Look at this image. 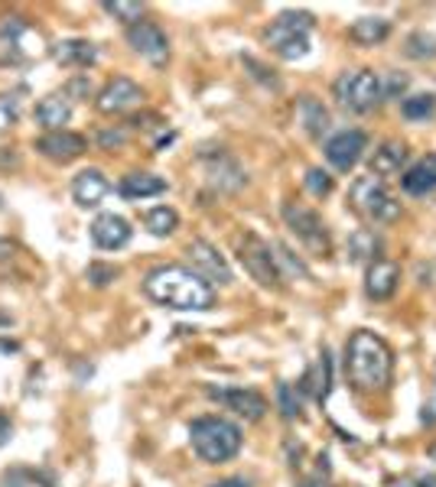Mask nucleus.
I'll return each instance as SVG.
<instances>
[{
    "label": "nucleus",
    "instance_id": "1",
    "mask_svg": "<svg viewBox=\"0 0 436 487\" xmlns=\"http://www.w3.org/2000/svg\"><path fill=\"white\" fill-rule=\"evenodd\" d=\"M144 293L164 306V309L176 312H209L215 309V287L205 283L193 267L183 263H164L144 277Z\"/></svg>",
    "mask_w": 436,
    "mask_h": 487
},
{
    "label": "nucleus",
    "instance_id": "2",
    "mask_svg": "<svg viewBox=\"0 0 436 487\" xmlns=\"http://www.w3.org/2000/svg\"><path fill=\"white\" fill-rule=\"evenodd\" d=\"M345 374L362 394H382L394 377V355L382 335L359 328L345 345Z\"/></svg>",
    "mask_w": 436,
    "mask_h": 487
},
{
    "label": "nucleus",
    "instance_id": "3",
    "mask_svg": "<svg viewBox=\"0 0 436 487\" xmlns=\"http://www.w3.org/2000/svg\"><path fill=\"white\" fill-rule=\"evenodd\" d=\"M189 442L205 464H222L242 452V429L225 416H199L189 425Z\"/></svg>",
    "mask_w": 436,
    "mask_h": 487
},
{
    "label": "nucleus",
    "instance_id": "4",
    "mask_svg": "<svg viewBox=\"0 0 436 487\" xmlns=\"http://www.w3.org/2000/svg\"><path fill=\"white\" fill-rule=\"evenodd\" d=\"M316 26L312 14L306 10H283L277 20H271V26L264 30V43L273 49V53L287 59V63H296L310 53V30Z\"/></svg>",
    "mask_w": 436,
    "mask_h": 487
},
{
    "label": "nucleus",
    "instance_id": "5",
    "mask_svg": "<svg viewBox=\"0 0 436 487\" xmlns=\"http://www.w3.org/2000/svg\"><path fill=\"white\" fill-rule=\"evenodd\" d=\"M332 98L339 101V108L352 111V114H372L384 101L382 78L372 69H345L332 82Z\"/></svg>",
    "mask_w": 436,
    "mask_h": 487
},
{
    "label": "nucleus",
    "instance_id": "6",
    "mask_svg": "<svg viewBox=\"0 0 436 487\" xmlns=\"http://www.w3.org/2000/svg\"><path fill=\"white\" fill-rule=\"evenodd\" d=\"M349 199H352V209L359 211V215H365L368 221H374V225H394L401 218V201L394 199V192L384 186L382 179L374 176L355 179Z\"/></svg>",
    "mask_w": 436,
    "mask_h": 487
},
{
    "label": "nucleus",
    "instance_id": "7",
    "mask_svg": "<svg viewBox=\"0 0 436 487\" xmlns=\"http://www.w3.org/2000/svg\"><path fill=\"white\" fill-rule=\"evenodd\" d=\"M234 248H238V263L248 270V277L254 279L257 287H264V289L281 287L283 273H281V267H277V254H271V244H267L264 238L244 231V234H238Z\"/></svg>",
    "mask_w": 436,
    "mask_h": 487
},
{
    "label": "nucleus",
    "instance_id": "8",
    "mask_svg": "<svg viewBox=\"0 0 436 487\" xmlns=\"http://www.w3.org/2000/svg\"><path fill=\"white\" fill-rule=\"evenodd\" d=\"M43 53V36L24 16H4L0 20V65L30 63Z\"/></svg>",
    "mask_w": 436,
    "mask_h": 487
},
{
    "label": "nucleus",
    "instance_id": "9",
    "mask_svg": "<svg viewBox=\"0 0 436 487\" xmlns=\"http://www.w3.org/2000/svg\"><path fill=\"white\" fill-rule=\"evenodd\" d=\"M283 221H287L290 234H293V238L300 240L310 254L326 257L329 250H332V238H329L326 221H322L320 211H312L310 205L287 201V205H283Z\"/></svg>",
    "mask_w": 436,
    "mask_h": 487
},
{
    "label": "nucleus",
    "instance_id": "10",
    "mask_svg": "<svg viewBox=\"0 0 436 487\" xmlns=\"http://www.w3.org/2000/svg\"><path fill=\"white\" fill-rule=\"evenodd\" d=\"M186 257H189V263H193V270L199 273L205 283H212V287H232L234 283V273H232V267H228L225 254H222L215 244H209V240H203V238L189 240Z\"/></svg>",
    "mask_w": 436,
    "mask_h": 487
},
{
    "label": "nucleus",
    "instance_id": "11",
    "mask_svg": "<svg viewBox=\"0 0 436 487\" xmlns=\"http://www.w3.org/2000/svg\"><path fill=\"white\" fill-rule=\"evenodd\" d=\"M365 150H368V133L359 131V127H345V131L332 133V137L326 140L322 153H326V160H329L332 170L352 172L362 162Z\"/></svg>",
    "mask_w": 436,
    "mask_h": 487
},
{
    "label": "nucleus",
    "instance_id": "12",
    "mask_svg": "<svg viewBox=\"0 0 436 487\" xmlns=\"http://www.w3.org/2000/svg\"><path fill=\"white\" fill-rule=\"evenodd\" d=\"M209 396L234 416H242L244 423H257L267 416V400L254 387H209Z\"/></svg>",
    "mask_w": 436,
    "mask_h": 487
},
{
    "label": "nucleus",
    "instance_id": "13",
    "mask_svg": "<svg viewBox=\"0 0 436 487\" xmlns=\"http://www.w3.org/2000/svg\"><path fill=\"white\" fill-rule=\"evenodd\" d=\"M127 43L137 55H144L150 65H164L170 59V36H166L154 20H141V24L127 26Z\"/></svg>",
    "mask_w": 436,
    "mask_h": 487
},
{
    "label": "nucleus",
    "instance_id": "14",
    "mask_svg": "<svg viewBox=\"0 0 436 487\" xmlns=\"http://www.w3.org/2000/svg\"><path fill=\"white\" fill-rule=\"evenodd\" d=\"M94 104H98L102 114H124V111H134L137 104H144V88L131 78L117 75L94 94Z\"/></svg>",
    "mask_w": 436,
    "mask_h": 487
},
{
    "label": "nucleus",
    "instance_id": "15",
    "mask_svg": "<svg viewBox=\"0 0 436 487\" xmlns=\"http://www.w3.org/2000/svg\"><path fill=\"white\" fill-rule=\"evenodd\" d=\"M407 166V143L404 140H382L374 153L368 156V176L374 179H401Z\"/></svg>",
    "mask_w": 436,
    "mask_h": 487
},
{
    "label": "nucleus",
    "instance_id": "16",
    "mask_svg": "<svg viewBox=\"0 0 436 487\" xmlns=\"http://www.w3.org/2000/svg\"><path fill=\"white\" fill-rule=\"evenodd\" d=\"M203 160H205V170H209V182L215 189H222V192H238V189L248 182V176H244V170L238 166V160L228 156L222 147H218L215 153H203Z\"/></svg>",
    "mask_w": 436,
    "mask_h": 487
},
{
    "label": "nucleus",
    "instance_id": "17",
    "mask_svg": "<svg viewBox=\"0 0 436 487\" xmlns=\"http://www.w3.org/2000/svg\"><path fill=\"white\" fill-rule=\"evenodd\" d=\"M36 150L53 162H72L88 150V140L75 131H53L36 140Z\"/></svg>",
    "mask_w": 436,
    "mask_h": 487
},
{
    "label": "nucleus",
    "instance_id": "18",
    "mask_svg": "<svg viewBox=\"0 0 436 487\" xmlns=\"http://www.w3.org/2000/svg\"><path fill=\"white\" fill-rule=\"evenodd\" d=\"M134 238V228L127 218L114 215V211H108V215H98L92 221V240L98 244L102 250H121L127 248Z\"/></svg>",
    "mask_w": 436,
    "mask_h": 487
},
{
    "label": "nucleus",
    "instance_id": "19",
    "mask_svg": "<svg viewBox=\"0 0 436 487\" xmlns=\"http://www.w3.org/2000/svg\"><path fill=\"white\" fill-rule=\"evenodd\" d=\"M401 287V267L394 260H384L378 257L374 263H368V277H365V293L368 299L374 302H384L391 296L398 293Z\"/></svg>",
    "mask_w": 436,
    "mask_h": 487
},
{
    "label": "nucleus",
    "instance_id": "20",
    "mask_svg": "<svg viewBox=\"0 0 436 487\" xmlns=\"http://www.w3.org/2000/svg\"><path fill=\"white\" fill-rule=\"evenodd\" d=\"M108 192H111L108 176L102 170H94V166H88V170H82L72 179V199L78 201V209H98Z\"/></svg>",
    "mask_w": 436,
    "mask_h": 487
},
{
    "label": "nucleus",
    "instance_id": "21",
    "mask_svg": "<svg viewBox=\"0 0 436 487\" xmlns=\"http://www.w3.org/2000/svg\"><path fill=\"white\" fill-rule=\"evenodd\" d=\"M53 59L63 69H92L98 63V46L88 39H59L53 46Z\"/></svg>",
    "mask_w": 436,
    "mask_h": 487
},
{
    "label": "nucleus",
    "instance_id": "22",
    "mask_svg": "<svg viewBox=\"0 0 436 487\" xmlns=\"http://www.w3.org/2000/svg\"><path fill=\"white\" fill-rule=\"evenodd\" d=\"M401 189H404L407 195L436 192V153L421 156L413 166H407L404 176H401Z\"/></svg>",
    "mask_w": 436,
    "mask_h": 487
},
{
    "label": "nucleus",
    "instance_id": "23",
    "mask_svg": "<svg viewBox=\"0 0 436 487\" xmlns=\"http://www.w3.org/2000/svg\"><path fill=\"white\" fill-rule=\"evenodd\" d=\"M72 117V98L65 92H53L36 104V121L39 127H46L49 133L53 131H65Z\"/></svg>",
    "mask_w": 436,
    "mask_h": 487
},
{
    "label": "nucleus",
    "instance_id": "24",
    "mask_svg": "<svg viewBox=\"0 0 436 487\" xmlns=\"http://www.w3.org/2000/svg\"><path fill=\"white\" fill-rule=\"evenodd\" d=\"M166 179L156 176V172H127L121 179V186L117 192L124 195L127 201H144V199H154V195H164L166 192Z\"/></svg>",
    "mask_w": 436,
    "mask_h": 487
},
{
    "label": "nucleus",
    "instance_id": "25",
    "mask_svg": "<svg viewBox=\"0 0 436 487\" xmlns=\"http://www.w3.org/2000/svg\"><path fill=\"white\" fill-rule=\"evenodd\" d=\"M296 117H300V124L310 137H322L329 131V111L322 101H316L312 94H303L300 104H296Z\"/></svg>",
    "mask_w": 436,
    "mask_h": 487
},
{
    "label": "nucleus",
    "instance_id": "26",
    "mask_svg": "<svg viewBox=\"0 0 436 487\" xmlns=\"http://www.w3.org/2000/svg\"><path fill=\"white\" fill-rule=\"evenodd\" d=\"M349 36L359 43V46H378L391 36V24L384 16H359L355 24L349 26Z\"/></svg>",
    "mask_w": 436,
    "mask_h": 487
},
{
    "label": "nucleus",
    "instance_id": "27",
    "mask_svg": "<svg viewBox=\"0 0 436 487\" xmlns=\"http://www.w3.org/2000/svg\"><path fill=\"white\" fill-rule=\"evenodd\" d=\"M144 228H147L154 238H170L176 228H180V211L170 209V205H156L144 215Z\"/></svg>",
    "mask_w": 436,
    "mask_h": 487
},
{
    "label": "nucleus",
    "instance_id": "28",
    "mask_svg": "<svg viewBox=\"0 0 436 487\" xmlns=\"http://www.w3.org/2000/svg\"><path fill=\"white\" fill-rule=\"evenodd\" d=\"M401 114L407 121H430L436 114V94L433 92H417V94H404L401 101Z\"/></svg>",
    "mask_w": 436,
    "mask_h": 487
},
{
    "label": "nucleus",
    "instance_id": "29",
    "mask_svg": "<svg viewBox=\"0 0 436 487\" xmlns=\"http://www.w3.org/2000/svg\"><path fill=\"white\" fill-rule=\"evenodd\" d=\"M329 351H322V357H320V364L312 367L310 374L303 377V384H300V390H306V394L312 396V400H326V394H329Z\"/></svg>",
    "mask_w": 436,
    "mask_h": 487
},
{
    "label": "nucleus",
    "instance_id": "30",
    "mask_svg": "<svg viewBox=\"0 0 436 487\" xmlns=\"http://www.w3.org/2000/svg\"><path fill=\"white\" fill-rule=\"evenodd\" d=\"M378 250H382V240L374 238V231H355L352 234V240H349V254H352V260H368V263H374L378 260Z\"/></svg>",
    "mask_w": 436,
    "mask_h": 487
},
{
    "label": "nucleus",
    "instance_id": "31",
    "mask_svg": "<svg viewBox=\"0 0 436 487\" xmlns=\"http://www.w3.org/2000/svg\"><path fill=\"white\" fill-rule=\"evenodd\" d=\"M102 10L108 16H114V20H121V24L134 26V24H141V16H144V4H124V0H104Z\"/></svg>",
    "mask_w": 436,
    "mask_h": 487
},
{
    "label": "nucleus",
    "instance_id": "32",
    "mask_svg": "<svg viewBox=\"0 0 436 487\" xmlns=\"http://www.w3.org/2000/svg\"><path fill=\"white\" fill-rule=\"evenodd\" d=\"M20 114H24V98H20V92L0 94V131H10V127L20 121Z\"/></svg>",
    "mask_w": 436,
    "mask_h": 487
},
{
    "label": "nucleus",
    "instance_id": "33",
    "mask_svg": "<svg viewBox=\"0 0 436 487\" xmlns=\"http://www.w3.org/2000/svg\"><path fill=\"white\" fill-rule=\"evenodd\" d=\"M277 406H281V413L287 419H296L303 413V400H300V394L290 384H277Z\"/></svg>",
    "mask_w": 436,
    "mask_h": 487
},
{
    "label": "nucleus",
    "instance_id": "34",
    "mask_svg": "<svg viewBox=\"0 0 436 487\" xmlns=\"http://www.w3.org/2000/svg\"><path fill=\"white\" fill-rule=\"evenodd\" d=\"M85 277H88V283L92 287H111L117 277H121V270H117L114 263H88V270H85Z\"/></svg>",
    "mask_w": 436,
    "mask_h": 487
},
{
    "label": "nucleus",
    "instance_id": "35",
    "mask_svg": "<svg viewBox=\"0 0 436 487\" xmlns=\"http://www.w3.org/2000/svg\"><path fill=\"white\" fill-rule=\"evenodd\" d=\"M332 176H329L326 170H310L306 172V189H310L312 195H320V199H326L329 192H332Z\"/></svg>",
    "mask_w": 436,
    "mask_h": 487
},
{
    "label": "nucleus",
    "instance_id": "36",
    "mask_svg": "<svg viewBox=\"0 0 436 487\" xmlns=\"http://www.w3.org/2000/svg\"><path fill=\"white\" fill-rule=\"evenodd\" d=\"M98 147L102 150H117V147H124V140H127V131L124 127H108V131H98Z\"/></svg>",
    "mask_w": 436,
    "mask_h": 487
},
{
    "label": "nucleus",
    "instance_id": "37",
    "mask_svg": "<svg viewBox=\"0 0 436 487\" xmlns=\"http://www.w3.org/2000/svg\"><path fill=\"white\" fill-rule=\"evenodd\" d=\"M92 92H94V88H92V78H88V75H75L69 85H65V94H69L72 101L92 98Z\"/></svg>",
    "mask_w": 436,
    "mask_h": 487
},
{
    "label": "nucleus",
    "instance_id": "38",
    "mask_svg": "<svg viewBox=\"0 0 436 487\" xmlns=\"http://www.w3.org/2000/svg\"><path fill=\"white\" fill-rule=\"evenodd\" d=\"M281 263H283V267H287V270L290 273H296V277H310V270H306V267H303V263H300V260H296V257L293 254H290V250L287 248H283V244H277V267H281Z\"/></svg>",
    "mask_w": 436,
    "mask_h": 487
},
{
    "label": "nucleus",
    "instance_id": "39",
    "mask_svg": "<svg viewBox=\"0 0 436 487\" xmlns=\"http://www.w3.org/2000/svg\"><path fill=\"white\" fill-rule=\"evenodd\" d=\"M382 88H384V98H398V94L407 88V75H394L391 78V85H384L382 82Z\"/></svg>",
    "mask_w": 436,
    "mask_h": 487
},
{
    "label": "nucleus",
    "instance_id": "40",
    "mask_svg": "<svg viewBox=\"0 0 436 487\" xmlns=\"http://www.w3.org/2000/svg\"><path fill=\"white\" fill-rule=\"evenodd\" d=\"M209 487H251L248 478H225V481H215V484Z\"/></svg>",
    "mask_w": 436,
    "mask_h": 487
}]
</instances>
